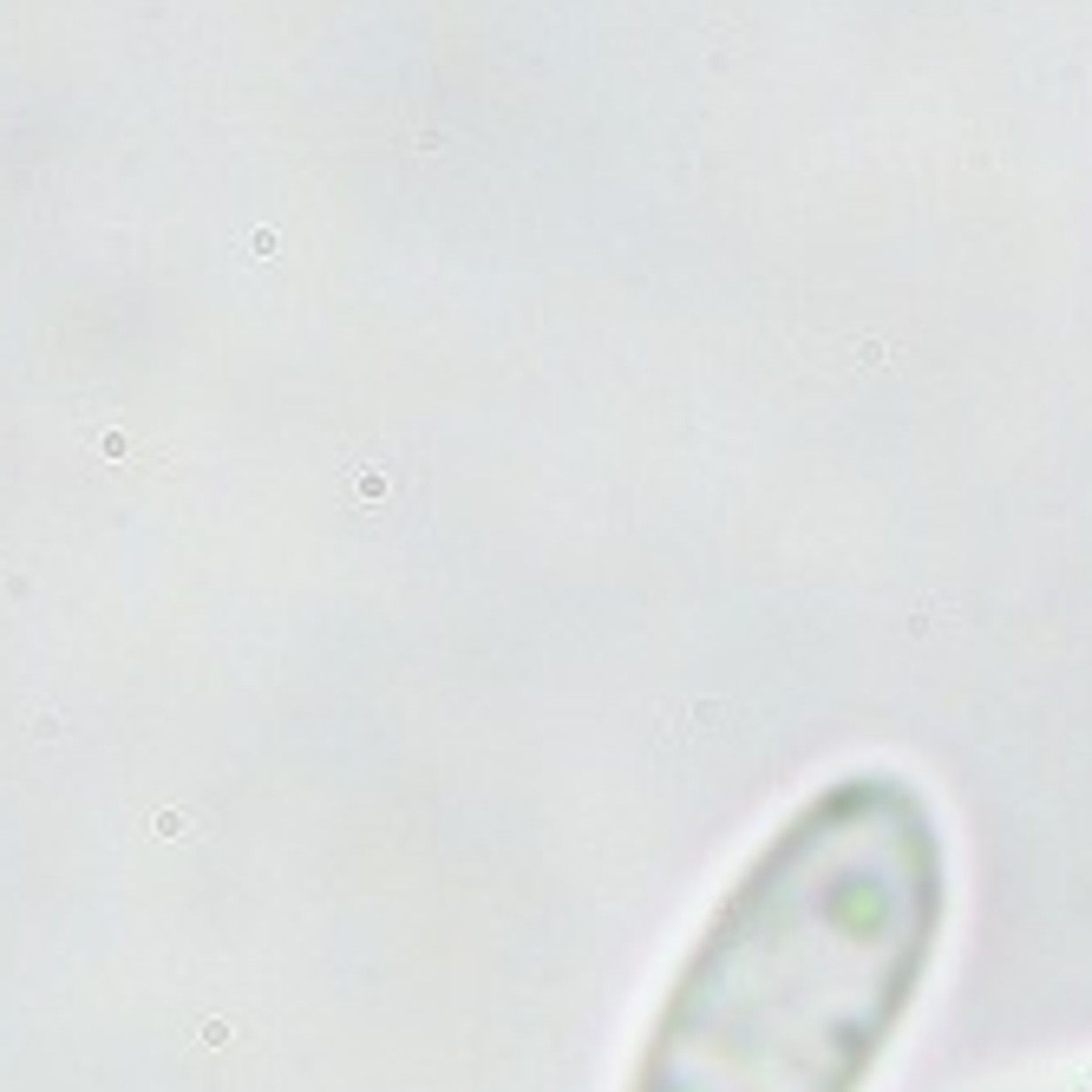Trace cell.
<instances>
[{"instance_id":"1","label":"cell","mask_w":1092,"mask_h":1092,"mask_svg":"<svg viewBox=\"0 0 1092 1092\" xmlns=\"http://www.w3.org/2000/svg\"><path fill=\"white\" fill-rule=\"evenodd\" d=\"M949 929V837L896 765L798 798L719 889L621 1092H870Z\"/></svg>"}]
</instances>
